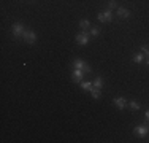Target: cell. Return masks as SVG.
<instances>
[{
  "label": "cell",
  "mask_w": 149,
  "mask_h": 143,
  "mask_svg": "<svg viewBox=\"0 0 149 143\" xmlns=\"http://www.w3.org/2000/svg\"><path fill=\"white\" fill-rule=\"evenodd\" d=\"M129 107H130L132 110H140V103H138L136 100H130V102H129Z\"/></svg>",
  "instance_id": "2e32d148"
},
{
  "label": "cell",
  "mask_w": 149,
  "mask_h": 143,
  "mask_svg": "<svg viewBox=\"0 0 149 143\" xmlns=\"http://www.w3.org/2000/svg\"><path fill=\"white\" fill-rule=\"evenodd\" d=\"M91 94H92V99H95V100L102 97V91H100L98 88H92V89H91Z\"/></svg>",
  "instance_id": "8fae6325"
},
{
  "label": "cell",
  "mask_w": 149,
  "mask_h": 143,
  "mask_svg": "<svg viewBox=\"0 0 149 143\" xmlns=\"http://www.w3.org/2000/svg\"><path fill=\"white\" fill-rule=\"evenodd\" d=\"M141 51H143V54L146 56V57L149 56V48H148V46H144V45H143V46H141Z\"/></svg>",
  "instance_id": "ac0fdd59"
},
{
  "label": "cell",
  "mask_w": 149,
  "mask_h": 143,
  "mask_svg": "<svg viewBox=\"0 0 149 143\" xmlns=\"http://www.w3.org/2000/svg\"><path fill=\"white\" fill-rule=\"evenodd\" d=\"M79 27L83 29V30H87V29L91 27V21H87V19H81V21H79Z\"/></svg>",
  "instance_id": "4fadbf2b"
},
{
  "label": "cell",
  "mask_w": 149,
  "mask_h": 143,
  "mask_svg": "<svg viewBox=\"0 0 149 143\" xmlns=\"http://www.w3.org/2000/svg\"><path fill=\"white\" fill-rule=\"evenodd\" d=\"M144 118H146V123L149 124V110H148L146 113H144Z\"/></svg>",
  "instance_id": "d6986e66"
},
{
  "label": "cell",
  "mask_w": 149,
  "mask_h": 143,
  "mask_svg": "<svg viewBox=\"0 0 149 143\" xmlns=\"http://www.w3.org/2000/svg\"><path fill=\"white\" fill-rule=\"evenodd\" d=\"M24 24L22 22H15L11 26V34H13V37L15 38H19V37H22L24 35Z\"/></svg>",
  "instance_id": "3957f363"
},
{
  "label": "cell",
  "mask_w": 149,
  "mask_h": 143,
  "mask_svg": "<svg viewBox=\"0 0 149 143\" xmlns=\"http://www.w3.org/2000/svg\"><path fill=\"white\" fill-rule=\"evenodd\" d=\"M108 8L109 10H118L119 6H118V2H116V0H109L108 2Z\"/></svg>",
  "instance_id": "e0dca14e"
},
{
  "label": "cell",
  "mask_w": 149,
  "mask_h": 143,
  "mask_svg": "<svg viewBox=\"0 0 149 143\" xmlns=\"http://www.w3.org/2000/svg\"><path fill=\"white\" fill-rule=\"evenodd\" d=\"M132 60L135 64H141L144 60V57H143V54H141V53H135V54L132 56Z\"/></svg>",
  "instance_id": "30bf717a"
},
{
  "label": "cell",
  "mask_w": 149,
  "mask_h": 143,
  "mask_svg": "<svg viewBox=\"0 0 149 143\" xmlns=\"http://www.w3.org/2000/svg\"><path fill=\"white\" fill-rule=\"evenodd\" d=\"M100 34H102L100 27H92V29H91V35H92V37H98Z\"/></svg>",
  "instance_id": "9a60e30c"
},
{
  "label": "cell",
  "mask_w": 149,
  "mask_h": 143,
  "mask_svg": "<svg viewBox=\"0 0 149 143\" xmlns=\"http://www.w3.org/2000/svg\"><path fill=\"white\" fill-rule=\"evenodd\" d=\"M92 84H94V88L102 89V86H103V78H102V76H97V78L94 80V83H92Z\"/></svg>",
  "instance_id": "7c38bea8"
},
{
  "label": "cell",
  "mask_w": 149,
  "mask_h": 143,
  "mask_svg": "<svg viewBox=\"0 0 149 143\" xmlns=\"http://www.w3.org/2000/svg\"><path fill=\"white\" fill-rule=\"evenodd\" d=\"M113 103H114V105L118 107L119 110H124L127 105H129V102H127V100L124 99V97H114V100H113Z\"/></svg>",
  "instance_id": "9c48e42d"
},
{
  "label": "cell",
  "mask_w": 149,
  "mask_h": 143,
  "mask_svg": "<svg viewBox=\"0 0 149 143\" xmlns=\"http://www.w3.org/2000/svg\"><path fill=\"white\" fill-rule=\"evenodd\" d=\"M74 40H76L78 45L84 46V45H87V43H89V40H91V35L87 34L86 30H83V32H79V34H78L76 37H74Z\"/></svg>",
  "instance_id": "277c9868"
},
{
  "label": "cell",
  "mask_w": 149,
  "mask_h": 143,
  "mask_svg": "<svg viewBox=\"0 0 149 143\" xmlns=\"http://www.w3.org/2000/svg\"><path fill=\"white\" fill-rule=\"evenodd\" d=\"M116 16L120 18V19H127V18H130V10L124 8V6H119L116 10Z\"/></svg>",
  "instance_id": "ba28073f"
},
{
  "label": "cell",
  "mask_w": 149,
  "mask_h": 143,
  "mask_svg": "<svg viewBox=\"0 0 149 143\" xmlns=\"http://www.w3.org/2000/svg\"><path fill=\"white\" fill-rule=\"evenodd\" d=\"M148 132H149V126H148V124H141V126H136L133 129V134L138 135V137H141V138L146 137Z\"/></svg>",
  "instance_id": "5b68a950"
},
{
  "label": "cell",
  "mask_w": 149,
  "mask_h": 143,
  "mask_svg": "<svg viewBox=\"0 0 149 143\" xmlns=\"http://www.w3.org/2000/svg\"><path fill=\"white\" fill-rule=\"evenodd\" d=\"M83 78H84V72L83 70L73 69V72H72V80L74 81V83H81V81H83Z\"/></svg>",
  "instance_id": "52a82bcc"
},
{
  "label": "cell",
  "mask_w": 149,
  "mask_h": 143,
  "mask_svg": "<svg viewBox=\"0 0 149 143\" xmlns=\"http://www.w3.org/2000/svg\"><path fill=\"white\" fill-rule=\"evenodd\" d=\"M146 64H148V65H149V56L146 57Z\"/></svg>",
  "instance_id": "ffe728a7"
},
{
  "label": "cell",
  "mask_w": 149,
  "mask_h": 143,
  "mask_svg": "<svg viewBox=\"0 0 149 143\" xmlns=\"http://www.w3.org/2000/svg\"><path fill=\"white\" fill-rule=\"evenodd\" d=\"M97 19L100 21V22H111L113 19H114V13H113V10L106 8L103 11H100L97 14Z\"/></svg>",
  "instance_id": "6da1fadb"
},
{
  "label": "cell",
  "mask_w": 149,
  "mask_h": 143,
  "mask_svg": "<svg viewBox=\"0 0 149 143\" xmlns=\"http://www.w3.org/2000/svg\"><path fill=\"white\" fill-rule=\"evenodd\" d=\"M73 69H79V70H83L84 73H91V72H92V69L87 65L86 62H84L83 59H74L73 60Z\"/></svg>",
  "instance_id": "7a4b0ae2"
},
{
  "label": "cell",
  "mask_w": 149,
  "mask_h": 143,
  "mask_svg": "<svg viewBox=\"0 0 149 143\" xmlns=\"http://www.w3.org/2000/svg\"><path fill=\"white\" fill-rule=\"evenodd\" d=\"M24 41L29 43V45H33V43H37V34H35L33 30H26L22 35Z\"/></svg>",
  "instance_id": "8992f818"
},
{
  "label": "cell",
  "mask_w": 149,
  "mask_h": 143,
  "mask_svg": "<svg viewBox=\"0 0 149 143\" xmlns=\"http://www.w3.org/2000/svg\"><path fill=\"white\" fill-rule=\"evenodd\" d=\"M81 88H83L84 91H91V89L94 88V84H92L91 81H81Z\"/></svg>",
  "instance_id": "5bb4252c"
}]
</instances>
